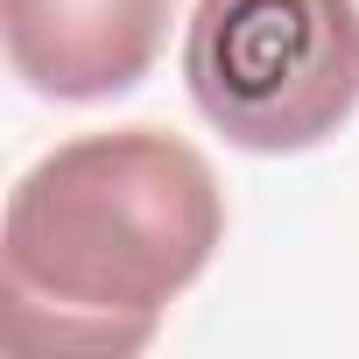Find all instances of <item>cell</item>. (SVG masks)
Here are the masks:
<instances>
[{
  "label": "cell",
  "mask_w": 359,
  "mask_h": 359,
  "mask_svg": "<svg viewBox=\"0 0 359 359\" xmlns=\"http://www.w3.org/2000/svg\"><path fill=\"white\" fill-rule=\"evenodd\" d=\"M176 22V0H0V43L22 92L99 106L134 92Z\"/></svg>",
  "instance_id": "cell-3"
},
{
  "label": "cell",
  "mask_w": 359,
  "mask_h": 359,
  "mask_svg": "<svg viewBox=\"0 0 359 359\" xmlns=\"http://www.w3.org/2000/svg\"><path fill=\"white\" fill-rule=\"evenodd\" d=\"M226 247V191L169 127H99L36 155L0 219V338L36 359H134Z\"/></svg>",
  "instance_id": "cell-1"
},
{
  "label": "cell",
  "mask_w": 359,
  "mask_h": 359,
  "mask_svg": "<svg viewBox=\"0 0 359 359\" xmlns=\"http://www.w3.org/2000/svg\"><path fill=\"white\" fill-rule=\"evenodd\" d=\"M184 92L240 155H310L359 113V0H198Z\"/></svg>",
  "instance_id": "cell-2"
}]
</instances>
